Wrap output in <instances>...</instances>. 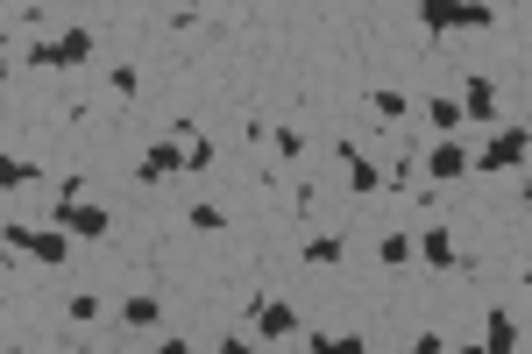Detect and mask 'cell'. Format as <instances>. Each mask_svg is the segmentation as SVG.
Returning a JSON list of instances; mask_svg holds the SVG:
<instances>
[{"mask_svg": "<svg viewBox=\"0 0 532 354\" xmlns=\"http://www.w3.org/2000/svg\"><path fill=\"white\" fill-rule=\"evenodd\" d=\"M419 22H426V36H447L454 29V0H419Z\"/></svg>", "mask_w": 532, "mask_h": 354, "instance_id": "2e32d148", "label": "cell"}, {"mask_svg": "<svg viewBox=\"0 0 532 354\" xmlns=\"http://www.w3.org/2000/svg\"><path fill=\"white\" fill-rule=\"evenodd\" d=\"M376 262H384V270H405L412 262V234H384L376 241Z\"/></svg>", "mask_w": 532, "mask_h": 354, "instance_id": "9a60e30c", "label": "cell"}, {"mask_svg": "<svg viewBox=\"0 0 532 354\" xmlns=\"http://www.w3.org/2000/svg\"><path fill=\"white\" fill-rule=\"evenodd\" d=\"M341 163H348V192H355V199H369V192H384V185H391V170H376L355 142H341Z\"/></svg>", "mask_w": 532, "mask_h": 354, "instance_id": "5b68a950", "label": "cell"}, {"mask_svg": "<svg viewBox=\"0 0 532 354\" xmlns=\"http://www.w3.org/2000/svg\"><path fill=\"white\" fill-rule=\"evenodd\" d=\"M178 8H199V0H178Z\"/></svg>", "mask_w": 532, "mask_h": 354, "instance_id": "83f0119b", "label": "cell"}, {"mask_svg": "<svg viewBox=\"0 0 532 354\" xmlns=\"http://www.w3.org/2000/svg\"><path fill=\"white\" fill-rule=\"evenodd\" d=\"M29 255H36V262H64V255H71V234L50 220V227H36V248H29Z\"/></svg>", "mask_w": 532, "mask_h": 354, "instance_id": "8fae6325", "label": "cell"}, {"mask_svg": "<svg viewBox=\"0 0 532 354\" xmlns=\"http://www.w3.org/2000/svg\"><path fill=\"white\" fill-rule=\"evenodd\" d=\"M306 262H320V270H327V262H341V234H313V241H306Z\"/></svg>", "mask_w": 532, "mask_h": 354, "instance_id": "ac0fdd59", "label": "cell"}, {"mask_svg": "<svg viewBox=\"0 0 532 354\" xmlns=\"http://www.w3.org/2000/svg\"><path fill=\"white\" fill-rule=\"evenodd\" d=\"M57 227H64V234H79V241H100L114 220H107V206H86V199H57Z\"/></svg>", "mask_w": 532, "mask_h": 354, "instance_id": "3957f363", "label": "cell"}, {"mask_svg": "<svg viewBox=\"0 0 532 354\" xmlns=\"http://www.w3.org/2000/svg\"><path fill=\"white\" fill-rule=\"evenodd\" d=\"M0 241H8V255H29V248H36V227L8 220V227H0Z\"/></svg>", "mask_w": 532, "mask_h": 354, "instance_id": "44dd1931", "label": "cell"}, {"mask_svg": "<svg viewBox=\"0 0 532 354\" xmlns=\"http://www.w3.org/2000/svg\"><path fill=\"white\" fill-rule=\"evenodd\" d=\"M22 64H36V71H64V64H57V43H29Z\"/></svg>", "mask_w": 532, "mask_h": 354, "instance_id": "603a6c76", "label": "cell"}, {"mask_svg": "<svg viewBox=\"0 0 532 354\" xmlns=\"http://www.w3.org/2000/svg\"><path fill=\"white\" fill-rule=\"evenodd\" d=\"M525 156H532V135H525V128H504V135L476 156V177H490V170H518Z\"/></svg>", "mask_w": 532, "mask_h": 354, "instance_id": "7a4b0ae2", "label": "cell"}, {"mask_svg": "<svg viewBox=\"0 0 532 354\" xmlns=\"http://www.w3.org/2000/svg\"><path fill=\"white\" fill-rule=\"evenodd\" d=\"M213 227H227L220 206H192V234H213Z\"/></svg>", "mask_w": 532, "mask_h": 354, "instance_id": "d4e9b609", "label": "cell"}, {"mask_svg": "<svg viewBox=\"0 0 532 354\" xmlns=\"http://www.w3.org/2000/svg\"><path fill=\"white\" fill-rule=\"evenodd\" d=\"M185 170H213V142L206 135H185Z\"/></svg>", "mask_w": 532, "mask_h": 354, "instance_id": "7402d4cb", "label": "cell"}, {"mask_svg": "<svg viewBox=\"0 0 532 354\" xmlns=\"http://www.w3.org/2000/svg\"><path fill=\"white\" fill-rule=\"evenodd\" d=\"M419 114L433 121V135H454V128H462V121H469V114H462V100H426Z\"/></svg>", "mask_w": 532, "mask_h": 354, "instance_id": "7c38bea8", "label": "cell"}, {"mask_svg": "<svg viewBox=\"0 0 532 354\" xmlns=\"http://www.w3.org/2000/svg\"><path fill=\"white\" fill-rule=\"evenodd\" d=\"M114 93H121V100H135V93H142V78H135V64H121V71H114Z\"/></svg>", "mask_w": 532, "mask_h": 354, "instance_id": "484cf974", "label": "cell"}, {"mask_svg": "<svg viewBox=\"0 0 532 354\" xmlns=\"http://www.w3.org/2000/svg\"><path fill=\"white\" fill-rule=\"evenodd\" d=\"M490 22H497L490 0H454V29H490Z\"/></svg>", "mask_w": 532, "mask_h": 354, "instance_id": "5bb4252c", "label": "cell"}, {"mask_svg": "<svg viewBox=\"0 0 532 354\" xmlns=\"http://www.w3.org/2000/svg\"><path fill=\"white\" fill-rule=\"evenodd\" d=\"M121 319H128V333H135V326H157V298H128Z\"/></svg>", "mask_w": 532, "mask_h": 354, "instance_id": "d6986e66", "label": "cell"}, {"mask_svg": "<svg viewBox=\"0 0 532 354\" xmlns=\"http://www.w3.org/2000/svg\"><path fill=\"white\" fill-rule=\"evenodd\" d=\"M511 347H518V319L511 312H490L483 319V354H511Z\"/></svg>", "mask_w": 532, "mask_h": 354, "instance_id": "ba28073f", "label": "cell"}, {"mask_svg": "<svg viewBox=\"0 0 532 354\" xmlns=\"http://www.w3.org/2000/svg\"><path fill=\"white\" fill-rule=\"evenodd\" d=\"M22 185H36V163H22V156H0V192H22Z\"/></svg>", "mask_w": 532, "mask_h": 354, "instance_id": "e0dca14e", "label": "cell"}, {"mask_svg": "<svg viewBox=\"0 0 532 354\" xmlns=\"http://www.w3.org/2000/svg\"><path fill=\"white\" fill-rule=\"evenodd\" d=\"M270 142H277V163H298V156H306V135H298V128H277Z\"/></svg>", "mask_w": 532, "mask_h": 354, "instance_id": "ffe728a7", "label": "cell"}, {"mask_svg": "<svg viewBox=\"0 0 532 354\" xmlns=\"http://www.w3.org/2000/svg\"><path fill=\"white\" fill-rule=\"evenodd\" d=\"M178 170H185V142H157V149H142V163H135V185H171Z\"/></svg>", "mask_w": 532, "mask_h": 354, "instance_id": "277c9868", "label": "cell"}, {"mask_svg": "<svg viewBox=\"0 0 532 354\" xmlns=\"http://www.w3.org/2000/svg\"><path fill=\"white\" fill-rule=\"evenodd\" d=\"M525 213H532V177H525Z\"/></svg>", "mask_w": 532, "mask_h": 354, "instance_id": "4316f807", "label": "cell"}, {"mask_svg": "<svg viewBox=\"0 0 532 354\" xmlns=\"http://www.w3.org/2000/svg\"><path fill=\"white\" fill-rule=\"evenodd\" d=\"M369 114H376V121H405V114H412V100H405V93H391V85H376V93H369Z\"/></svg>", "mask_w": 532, "mask_h": 354, "instance_id": "4fadbf2b", "label": "cell"}, {"mask_svg": "<svg viewBox=\"0 0 532 354\" xmlns=\"http://www.w3.org/2000/svg\"><path fill=\"white\" fill-rule=\"evenodd\" d=\"M86 57H93V29H64V36H57V64H64V71H79Z\"/></svg>", "mask_w": 532, "mask_h": 354, "instance_id": "30bf717a", "label": "cell"}, {"mask_svg": "<svg viewBox=\"0 0 532 354\" xmlns=\"http://www.w3.org/2000/svg\"><path fill=\"white\" fill-rule=\"evenodd\" d=\"M93 319H100V298L79 291V298H71V326H93Z\"/></svg>", "mask_w": 532, "mask_h": 354, "instance_id": "cb8c5ba5", "label": "cell"}, {"mask_svg": "<svg viewBox=\"0 0 532 354\" xmlns=\"http://www.w3.org/2000/svg\"><path fill=\"white\" fill-rule=\"evenodd\" d=\"M249 326H256V340H291V333H298V312H291V305H270V298H263V312H256Z\"/></svg>", "mask_w": 532, "mask_h": 354, "instance_id": "52a82bcc", "label": "cell"}, {"mask_svg": "<svg viewBox=\"0 0 532 354\" xmlns=\"http://www.w3.org/2000/svg\"><path fill=\"white\" fill-rule=\"evenodd\" d=\"M462 114H469V121H497V85H490V78H469Z\"/></svg>", "mask_w": 532, "mask_h": 354, "instance_id": "9c48e42d", "label": "cell"}, {"mask_svg": "<svg viewBox=\"0 0 532 354\" xmlns=\"http://www.w3.org/2000/svg\"><path fill=\"white\" fill-rule=\"evenodd\" d=\"M419 262L426 270H469V255H454L447 227H419Z\"/></svg>", "mask_w": 532, "mask_h": 354, "instance_id": "8992f818", "label": "cell"}, {"mask_svg": "<svg viewBox=\"0 0 532 354\" xmlns=\"http://www.w3.org/2000/svg\"><path fill=\"white\" fill-rule=\"evenodd\" d=\"M419 170L433 177V185H454V177H469V170H476V156H469L462 142H454V135H440V142H433V156H426Z\"/></svg>", "mask_w": 532, "mask_h": 354, "instance_id": "6da1fadb", "label": "cell"}]
</instances>
